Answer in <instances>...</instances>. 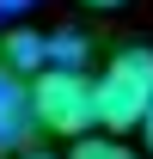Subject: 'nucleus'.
Instances as JSON below:
<instances>
[{
  "label": "nucleus",
  "instance_id": "0eeeda50",
  "mask_svg": "<svg viewBox=\"0 0 153 159\" xmlns=\"http://www.w3.org/2000/svg\"><path fill=\"white\" fill-rule=\"evenodd\" d=\"M141 135H147V153H153V110L141 116Z\"/></svg>",
  "mask_w": 153,
  "mask_h": 159
},
{
  "label": "nucleus",
  "instance_id": "7ed1b4c3",
  "mask_svg": "<svg viewBox=\"0 0 153 159\" xmlns=\"http://www.w3.org/2000/svg\"><path fill=\"white\" fill-rule=\"evenodd\" d=\"M31 104H25V86L6 67H0V153H31Z\"/></svg>",
  "mask_w": 153,
  "mask_h": 159
},
{
  "label": "nucleus",
  "instance_id": "f257e3e1",
  "mask_svg": "<svg viewBox=\"0 0 153 159\" xmlns=\"http://www.w3.org/2000/svg\"><path fill=\"white\" fill-rule=\"evenodd\" d=\"M153 110V49L147 43H129L116 49L104 67L92 74V116H98V135H129L141 129V116Z\"/></svg>",
  "mask_w": 153,
  "mask_h": 159
},
{
  "label": "nucleus",
  "instance_id": "423d86ee",
  "mask_svg": "<svg viewBox=\"0 0 153 159\" xmlns=\"http://www.w3.org/2000/svg\"><path fill=\"white\" fill-rule=\"evenodd\" d=\"M80 6H92V12H116L123 0H80Z\"/></svg>",
  "mask_w": 153,
  "mask_h": 159
},
{
  "label": "nucleus",
  "instance_id": "f03ea898",
  "mask_svg": "<svg viewBox=\"0 0 153 159\" xmlns=\"http://www.w3.org/2000/svg\"><path fill=\"white\" fill-rule=\"evenodd\" d=\"M25 104H31V122L49 129V135L86 141L98 129V116H92V74L86 67H43V74H31Z\"/></svg>",
  "mask_w": 153,
  "mask_h": 159
},
{
  "label": "nucleus",
  "instance_id": "39448f33",
  "mask_svg": "<svg viewBox=\"0 0 153 159\" xmlns=\"http://www.w3.org/2000/svg\"><path fill=\"white\" fill-rule=\"evenodd\" d=\"M61 159H135V147L116 141V135H86V141H74V153H61Z\"/></svg>",
  "mask_w": 153,
  "mask_h": 159
},
{
  "label": "nucleus",
  "instance_id": "20e7f679",
  "mask_svg": "<svg viewBox=\"0 0 153 159\" xmlns=\"http://www.w3.org/2000/svg\"><path fill=\"white\" fill-rule=\"evenodd\" d=\"M0 67L19 80V74H43L49 67V37L43 31H6L0 37Z\"/></svg>",
  "mask_w": 153,
  "mask_h": 159
},
{
  "label": "nucleus",
  "instance_id": "6e6552de",
  "mask_svg": "<svg viewBox=\"0 0 153 159\" xmlns=\"http://www.w3.org/2000/svg\"><path fill=\"white\" fill-rule=\"evenodd\" d=\"M19 159H61V153H43V147H31V153H19Z\"/></svg>",
  "mask_w": 153,
  "mask_h": 159
}]
</instances>
